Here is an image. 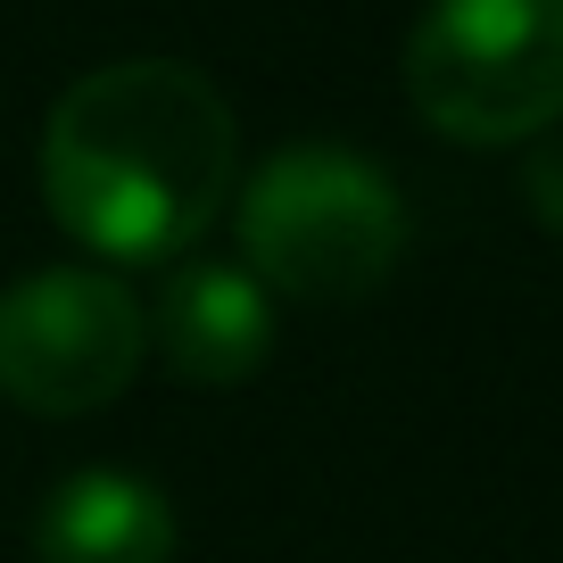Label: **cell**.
<instances>
[{
	"label": "cell",
	"mask_w": 563,
	"mask_h": 563,
	"mask_svg": "<svg viewBox=\"0 0 563 563\" xmlns=\"http://www.w3.org/2000/svg\"><path fill=\"white\" fill-rule=\"evenodd\" d=\"M241 175V133L208 75L175 58H124L42 124V199L91 257L158 265L224 216Z\"/></svg>",
	"instance_id": "obj_1"
},
{
	"label": "cell",
	"mask_w": 563,
	"mask_h": 563,
	"mask_svg": "<svg viewBox=\"0 0 563 563\" xmlns=\"http://www.w3.org/2000/svg\"><path fill=\"white\" fill-rule=\"evenodd\" d=\"M241 257L257 290H282V299L316 307L365 299L406 257V199L373 158L332 150V141H299L249 175Z\"/></svg>",
	"instance_id": "obj_2"
},
{
	"label": "cell",
	"mask_w": 563,
	"mask_h": 563,
	"mask_svg": "<svg viewBox=\"0 0 563 563\" xmlns=\"http://www.w3.org/2000/svg\"><path fill=\"white\" fill-rule=\"evenodd\" d=\"M141 349V299L91 265H51L0 290V398L25 415H100L133 389Z\"/></svg>",
	"instance_id": "obj_4"
},
{
	"label": "cell",
	"mask_w": 563,
	"mask_h": 563,
	"mask_svg": "<svg viewBox=\"0 0 563 563\" xmlns=\"http://www.w3.org/2000/svg\"><path fill=\"white\" fill-rule=\"evenodd\" d=\"M34 563H175V506L141 473H67L34 514Z\"/></svg>",
	"instance_id": "obj_6"
},
{
	"label": "cell",
	"mask_w": 563,
	"mask_h": 563,
	"mask_svg": "<svg viewBox=\"0 0 563 563\" xmlns=\"http://www.w3.org/2000/svg\"><path fill=\"white\" fill-rule=\"evenodd\" d=\"M150 332H158L166 365H175L183 382L232 389V382H249V373L265 365V349H274V299L257 290L249 265L191 257V265L166 274L158 323H150Z\"/></svg>",
	"instance_id": "obj_5"
},
{
	"label": "cell",
	"mask_w": 563,
	"mask_h": 563,
	"mask_svg": "<svg viewBox=\"0 0 563 563\" xmlns=\"http://www.w3.org/2000/svg\"><path fill=\"white\" fill-rule=\"evenodd\" d=\"M522 191H530V216L547 232H563V141H547L539 158L522 166Z\"/></svg>",
	"instance_id": "obj_7"
},
{
	"label": "cell",
	"mask_w": 563,
	"mask_h": 563,
	"mask_svg": "<svg viewBox=\"0 0 563 563\" xmlns=\"http://www.w3.org/2000/svg\"><path fill=\"white\" fill-rule=\"evenodd\" d=\"M406 100L473 150L563 117V0H431L406 42Z\"/></svg>",
	"instance_id": "obj_3"
}]
</instances>
